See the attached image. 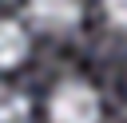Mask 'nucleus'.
Here are the masks:
<instances>
[{
    "mask_svg": "<svg viewBox=\"0 0 127 123\" xmlns=\"http://www.w3.org/2000/svg\"><path fill=\"white\" fill-rule=\"evenodd\" d=\"M48 115L52 123H99V91L83 79H64L48 99Z\"/></svg>",
    "mask_w": 127,
    "mask_h": 123,
    "instance_id": "1",
    "label": "nucleus"
},
{
    "mask_svg": "<svg viewBox=\"0 0 127 123\" xmlns=\"http://www.w3.org/2000/svg\"><path fill=\"white\" fill-rule=\"evenodd\" d=\"M28 20L44 32H71L83 20L79 0H28Z\"/></svg>",
    "mask_w": 127,
    "mask_h": 123,
    "instance_id": "2",
    "label": "nucleus"
},
{
    "mask_svg": "<svg viewBox=\"0 0 127 123\" xmlns=\"http://www.w3.org/2000/svg\"><path fill=\"white\" fill-rule=\"evenodd\" d=\"M28 48H32V44H28V28L16 24V20H0V71L24 63Z\"/></svg>",
    "mask_w": 127,
    "mask_h": 123,
    "instance_id": "3",
    "label": "nucleus"
},
{
    "mask_svg": "<svg viewBox=\"0 0 127 123\" xmlns=\"http://www.w3.org/2000/svg\"><path fill=\"white\" fill-rule=\"evenodd\" d=\"M28 111H32V99H28L20 87L0 83V123H24Z\"/></svg>",
    "mask_w": 127,
    "mask_h": 123,
    "instance_id": "4",
    "label": "nucleus"
},
{
    "mask_svg": "<svg viewBox=\"0 0 127 123\" xmlns=\"http://www.w3.org/2000/svg\"><path fill=\"white\" fill-rule=\"evenodd\" d=\"M103 16H107L119 32H127V0H103Z\"/></svg>",
    "mask_w": 127,
    "mask_h": 123,
    "instance_id": "5",
    "label": "nucleus"
}]
</instances>
